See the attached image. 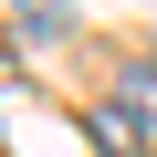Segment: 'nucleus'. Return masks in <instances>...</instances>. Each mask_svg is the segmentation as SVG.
<instances>
[{"label": "nucleus", "mask_w": 157, "mask_h": 157, "mask_svg": "<svg viewBox=\"0 0 157 157\" xmlns=\"http://www.w3.org/2000/svg\"><path fill=\"white\" fill-rule=\"evenodd\" d=\"M84 136H94L105 157H136V147H147V115H136V105H94V115H84Z\"/></svg>", "instance_id": "1"}, {"label": "nucleus", "mask_w": 157, "mask_h": 157, "mask_svg": "<svg viewBox=\"0 0 157 157\" xmlns=\"http://www.w3.org/2000/svg\"><path fill=\"white\" fill-rule=\"evenodd\" d=\"M126 105H136V115L157 126V63H126Z\"/></svg>", "instance_id": "2"}]
</instances>
